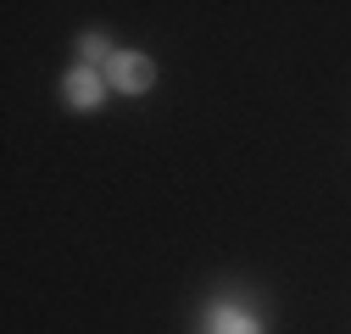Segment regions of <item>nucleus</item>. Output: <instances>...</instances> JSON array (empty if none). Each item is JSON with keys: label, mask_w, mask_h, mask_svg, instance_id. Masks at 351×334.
Wrapping results in <instances>:
<instances>
[{"label": "nucleus", "mask_w": 351, "mask_h": 334, "mask_svg": "<svg viewBox=\"0 0 351 334\" xmlns=\"http://www.w3.org/2000/svg\"><path fill=\"white\" fill-rule=\"evenodd\" d=\"M62 101H67L73 112H95V106L106 101V78H101L95 67H84V62H78V67L62 78Z\"/></svg>", "instance_id": "obj_2"}, {"label": "nucleus", "mask_w": 351, "mask_h": 334, "mask_svg": "<svg viewBox=\"0 0 351 334\" xmlns=\"http://www.w3.org/2000/svg\"><path fill=\"white\" fill-rule=\"evenodd\" d=\"M78 56H84V67H90V62H112L117 51H112L106 34H84V39H78Z\"/></svg>", "instance_id": "obj_4"}, {"label": "nucleus", "mask_w": 351, "mask_h": 334, "mask_svg": "<svg viewBox=\"0 0 351 334\" xmlns=\"http://www.w3.org/2000/svg\"><path fill=\"white\" fill-rule=\"evenodd\" d=\"M156 84V62L145 51H117L106 62V90H123V95H145Z\"/></svg>", "instance_id": "obj_1"}, {"label": "nucleus", "mask_w": 351, "mask_h": 334, "mask_svg": "<svg viewBox=\"0 0 351 334\" xmlns=\"http://www.w3.org/2000/svg\"><path fill=\"white\" fill-rule=\"evenodd\" d=\"M212 334H262V323L251 312H240V307H217L212 312Z\"/></svg>", "instance_id": "obj_3"}]
</instances>
